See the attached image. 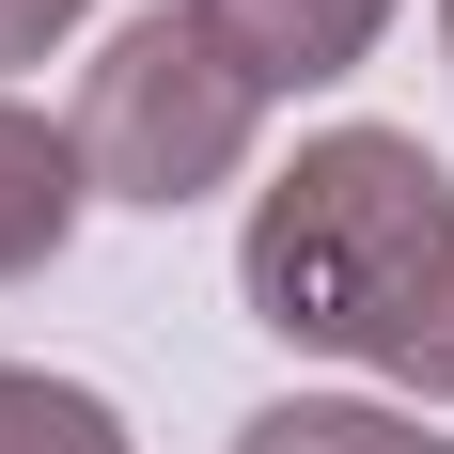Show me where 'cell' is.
<instances>
[{
  "label": "cell",
  "mask_w": 454,
  "mask_h": 454,
  "mask_svg": "<svg viewBox=\"0 0 454 454\" xmlns=\"http://www.w3.org/2000/svg\"><path fill=\"white\" fill-rule=\"evenodd\" d=\"M79 16H94V0H0V63H47Z\"/></svg>",
  "instance_id": "cell-8"
},
{
  "label": "cell",
  "mask_w": 454,
  "mask_h": 454,
  "mask_svg": "<svg viewBox=\"0 0 454 454\" xmlns=\"http://www.w3.org/2000/svg\"><path fill=\"white\" fill-rule=\"evenodd\" d=\"M79 204H94V173H79V126H47V110H16V94H0V282L63 267Z\"/></svg>",
  "instance_id": "cell-4"
},
{
  "label": "cell",
  "mask_w": 454,
  "mask_h": 454,
  "mask_svg": "<svg viewBox=\"0 0 454 454\" xmlns=\"http://www.w3.org/2000/svg\"><path fill=\"white\" fill-rule=\"evenodd\" d=\"M204 32L251 63V94H314V79H361L376 32H392V0H188Z\"/></svg>",
  "instance_id": "cell-3"
},
{
  "label": "cell",
  "mask_w": 454,
  "mask_h": 454,
  "mask_svg": "<svg viewBox=\"0 0 454 454\" xmlns=\"http://www.w3.org/2000/svg\"><path fill=\"white\" fill-rule=\"evenodd\" d=\"M235 454H423V439L376 408V392H282V408L235 423Z\"/></svg>",
  "instance_id": "cell-6"
},
{
  "label": "cell",
  "mask_w": 454,
  "mask_h": 454,
  "mask_svg": "<svg viewBox=\"0 0 454 454\" xmlns=\"http://www.w3.org/2000/svg\"><path fill=\"white\" fill-rule=\"evenodd\" d=\"M454 267V173L408 126H329L282 157V188L235 235V298L282 345H329V361H376L408 298Z\"/></svg>",
  "instance_id": "cell-1"
},
{
  "label": "cell",
  "mask_w": 454,
  "mask_h": 454,
  "mask_svg": "<svg viewBox=\"0 0 454 454\" xmlns=\"http://www.w3.org/2000/svg\"><path fill=\"white\" fill-rule=\"evenodd\" d=\"M0 454H141V439H126V408H110V392L0 361Z\"/></svg>",
  "instance_id": "cell-5"
},
{
  "label": "cell",
  "mask_w": 454,
  "mask_h": 454,
  "mask_svg": "<svg viewBox=\"0 0 454 454\" xmlns=\"http://www.w3.org/2000/svg\"><path fill=\"white\" fill-rule=\"evenodd\" d=\"M439 32H454V0H439Z\"/></svg>",
  "instance_id": "cell-9"
},
{
  "label": "cell",
  "mask_w": 454,
  "mask_h": 454,
  "mask_svg": "<svg viewBox=\"0 0 454 454\" xmlns=\"http://www.w3.org/2000/svg\"><path fill=\"white\" fill-rule=\"evenodd\" d=\"M251 126H267V94H251V63L188 0L126 16L94 47V79H79V173H94V204H141V220L235 188L251 173Z\"/></svg>",
  "instance_id": "cell-2"
},
{
  "label": "cell",
  "mask_w": 454,
  "mask_h": 454,
  "mask_svg": "<svg viewBox=\"0 0 454 454\" xmlns=\"http://www.w3.org/2000/svg\"><path fill=\"white\" fill-rule=\"evenodd\" d=\"M376 376H408V392H439V408H454V267L408 298V329L376 345Z\"/></svg>",
  "instance_id": "cell-7"
}]
</instances>
